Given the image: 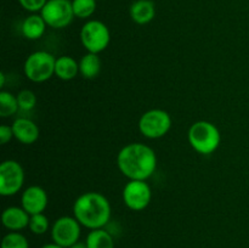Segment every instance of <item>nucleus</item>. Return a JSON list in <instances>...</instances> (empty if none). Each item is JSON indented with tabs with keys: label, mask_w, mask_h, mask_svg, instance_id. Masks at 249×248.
<instances>
[{
	"label": "nucleus",
	"mask_w": 249,
	"mask_h": 248,
	"mask_svg": "<svg viewBox=\"0 0 249 248\" xmlns=\"http://www.w3.org/2000/svg\"><path fill=\"white\" fill-rule=\"evenodd\" d=\"M170 128H172V117L164 109H150L139 119V130L145 138L151 140L165 136Z\"/></svg>",
	"instance_id": "nucleus-6"
},
{
	"label": "nucleus",
	"mask_w": 249,
	"mask_h": 248,
	"mask_svg": "<svg viewBox=\"0 0 249 248\" xmlns=\"http://www.w3.org/2000/svg\"><path fill=\"white\" fill-rule=\"evenodd\" d=\"M24 184L23 167L15 159H6L0 164V195L4 197L18 194Z\"/></svg>",
	"instance_id": "nucleus-8"
},
{
	"label": "nucleus",
	"mask_w": 249,
	"mask_h": 248,
	"mask_svg": "<svg viewBox=\"0 0 249 248\" xmlns=\"http://www.w3.org/2000/svg\"><path fill=\"white\" fill-rule=\"evenodd\" d=\"M17 96V102H18V107L22 111H32L36 105V96L32 90L24 89L21 90Z\"/></svg>",
	"instance_id": "nucleus-23"
},
{
	"label": "nucleus",
	"mask_w": 249,
	"mask_h": 248,
	"mask_svg": "<svg viewBox=\"0 0 249 248\" xmlns=\"http://www.w3.org/2000/svg\"><path fill=\"white\" fill-rule=\"evenodd\" d=\"M123 202L129 209L140 212L147 208L152 199V190L146 180H129L122 192Z\"/></svg>",
	"instance_id": "nucleus-9"
},
{
	"label": "nucleus",
	"mask_w": 249,
	"mask_h": 248,
	"mask_svg": "<svg viewBox=\"0 0 249 248\" xmlns=\"http://www.w3.org/2000/svg\"><path fill=\"white\" fill-rule=\"evenodd\" d=\"M49 203V197L45 190L38 185L27 187L21 196V207L29 214L44 213Z\"/></svg>",
	"instance_id": "nucleus-11"
},
{
	"label": "nucleus",
	"mask_w": 249,
	"mask_h": 248,
	"mask_svg": "<svg viewBox=\"0 0 249 248\" xmlns=\"http://www.w3.org/2000/svg\"><path fill=\"white\" fill-rule=\"evenodd\" d=\"M117 165L129 180H147L156 172L157 156L146 143L131 142L119 151Z\"/></svg>",
	"instance_id": "nucleus-1"
},
{
	"label": "nucleus",
	"mask_w": 249,
	"mask_h": 248,
	"mask_svg": "<svg viewBox=\"0 0 249 248\" xmlns=\"http://www.w3.org/2000/svg\"><path fill=\"white\" fill-rule=\"evenodd\" d=\"M82 233V225L74 216H61L53 221L51 226V238L53 242L70 248L78 242Z\"/></svg>",
	"instance_id": "nucleus-10"
},
{
	"label": "nucleus",
	"mask_w": 249,
	"mask_h": 248,
	"mask_svg": "<svg viewBox=\"0 0 249 248\" xmlns=\"http://www.w3.org/2000/svg\"><path fill=\"white\" fill-rule=\"evenodd\" d=\"M129 12L135 23L147 24L155 18L156 6L151 0H136L131 4Z\"/></svg>",
	"instance_id": "nucleus-14"
},
{
	"label": "nucleus",
	"mask_w": 249,
	"mask_h": 248,
	"mask_svg": "<svg viewBox=\"0 0 249 248\" xmlns=\"http://www.w3.org/2000/svg\"><path fill=\"white\" fill-rule=\"evenodd\" d=\"M40 15L46 24L55 29L70 26L75 17L71 0H48Z\"/></svg>",
	"instance_id": "nucleus-7"
},
{
	"label": "nucleus",
	"mask_w": 249,
	"mask_h": 248,
	"mask_svg": "<svg viewBox=\"0 0 249 248\" xmlns=\"http://www.w3.org/2000/svg\"><path fill=\"white\" fill-rule=\"evenodd\" d=\"M70 248H88V245H87V242H82V241H78V242H75L74 245L71 246Z\"/></svg>",
	"instance_id": "nucleus-26"
},
{
	"label": "nucleus",
	"mask_w": 249,
	"mask_h": 248,
	"mask_svg": "<svg viewBox=\"0 0 249 248\" xmlns=\"http://www.w3.org/2000/svg\"><path fill=\"white\" fill-rule=\"evenodd\" d=\"M31 215L22 207H7L1 213V223L10 231H21L28 228Z\"/></svg>",
	"instance_id": "nucleus-13"
},
{
	"label": "nucleus",
	"mask_w": 249,
	"mask_h": 248,
	"mask_svg": "<svg viewBox=\"0 0 249 248\" xmlns=\"http://www.w3.org/2000/svg\"><path fill=\"white\" fill-rule=\"evenodd\" d=\"M1 248H29V242L19 231H10L2 237Z\"/></svg>",
	"instance_id": "nucleus-21"
},
{
	"label": "nucleus",
	"mask_w": 249,
	"mask_h": 248,
	"mask_svg": "<svg viewBox=\"0 0 249 248\" xmlns=\"http://www.w3.org/2000/svg\"><path fill=\"white\" fill-rule=\"evenodd\" d=\"M40 248H65V247H62V246L57 245V243L55 242H51V243H46V245H44L43 247Z\"/></svg>",
	"instance_id": "nucleus-27"
},
{
	"label": "nucleus",
	"mask_w": 249,
	"mask_h": 248,
	"mask_svg": "<svg viewBox=\"0 0 249 248\" xmlns=\"http://www.w3.org/2000/svg\"><path fill=\"white\" fill-rule=\"evenodd\" d=\"M112 208L106 196L100 192L82 194L73 204V216L89 230L104 229L111 219Z\"/></svg>",
	"instance_id": "nucleus-2"
},
{
	"label": "nucleus",
	"mask_w": 249,
	"mask_h": 248,
	"mask_svg": "<svg viewBox=\"0 0 249 248\" xmlns=\"http://www.w3.org/2000/svg\"><path fill=\"white\" fill-rule=\"evenodd\" d=\"M5 87V74L4 73H0V88Z\"/></svg>",
	"instance_id": "nucleus-28"
},
{
	"label": "nucleus",
	"mask_w": 249,
	"mask_h": 248,
	"mask_svg": "<svg viewBox=\"0 0 249 248\" xmlns=\"http://www.w3.org/2000/svg\"><path fill=\"white\" fill-rule=\"evenodd\" d=\"M187 139L196 152L206 156L215 152L221 142L220 131L215 124L208 121L195 122L190 126Z\"/></svg>",
	"instance_id": "nucleus-3"
},
{
	"label": "nucleus",
	"mask_w": 249,
	"mask_h": 248,
	"mask_svg": "<svg viewBox=\"0 0 249 248\" xmlns=\"http://www.w3.org/2000/svg\"><path fill=\"white\" fill-rule=\"evenodd\" d=\"M28 228L31 230V232L34 233V235H44V233L48 232L49 228H50L48 216L44 213L31 215Z\"/></svg>",
	"instance_id": "nucleus-22"
},
{
	"label": "nucleus",
	"mask_w": 249,
	"mask_h": 248,
	"mask_svg": "<svg viewBox=\"0 0 249 248\" xmlns=\"http://www.w3.org/2000/svg\"><path fill=\"white\" fill-rule=\"evenodd\" d=\"M79 73V62L72 56L63 55L56 58L55 75L61 80H72Z\"/></svg>",
	"instance_id": "nucleus-16"
},
{
	"label": "nucleus",
	"mask_w": 249,
	"mask_h": 248,
	"mask_svg": "<svg viewBox=\"0 0 249 248\" xmlns=\"http://www.w3.org/2000/svg\"><path fill=\"white\" fill-rule=\"evenodd\" d=\"M19 109L16 95L9 91H0V116L2 118L11 117Z\"/></svg>",
	"instance_id": "nucleus-19"
},
{
	"label": "nucleus",
	"mask_w": 249,
	"mask_h": 248,
	"mask_svg": "<svg viewBox=\"0 0 249 248\" xmlns=\"http://www.w3.org/2000/svg\"><path fill=\"white\" fill-rule=\"evenodd\" d=\"M11 126L14 131V138L23 145H32L38 140L40 135L38 125L29 118H24V117L17 118L11 124Z\"/></svg>",
	"instance_id": "nucleus-12"
},
{
	"label": "nucleus",
	"mask_w": 249,
	"mask_h": 248,
	"mask_svg": "<svg viewBox=\"0 0 249 248\" xmlns=\"http://www.w3.org/2000/svg\"><path fill=\"white\" fill-rule=\"evenodd\" d=\"M85 242H87L88 248H114L113 237L105 229L90 230Z\"/></svg>",
	"instance_id": "nucleus-18"
},
{
	"label": "nucleus",
	"mask_w": 249,
	"mask_h": 248,
	"mask_svg": "<svg viewBox=\"0 0 249 248\" xmlns=\"http://www.w3.org/2000/svg\"><path fill=\"white\" fill-rule=\"evenodd\" d=\"M46 26H48V24L44 21L41 15L33 14L29 15L28 17L24 18V21L22 22L21 31L26 39H29V40H36V39L41 38L43 34L45 33Z\"/></svg>",
	"instance_id": "nucleus-15"
},
{
	"label": "nucleus",
	"mask_w": 249,
	"mask_h": 248,
	"mask_svg": "<svg viewBox=\"0 0 249 248\" xmlns=\"http://www.w3.org/2000/svg\"><path fill=\"white\" fill-rule=\"evenodd\" d=\"M14 138V131H12L11 125H1L0 126V143L1 145H6L9 141L12 140Z\"/></svg>",
	"instance_id": "nucleus-25"
},
{
	"label": "nucleus",
	"mask_w": 249,
	"mask_h": 248,
	"mask_svg": "<svg viewBox=\"0 0 249 248\" xmlns=\"http://www.w3.org/2000/svg\"><path fill=\"white\" fill-rule=\"evenodd\" d=\"M101 66L99 53H87L79 61V73L85 79H95L101 72Z\"/></svg>",
	"instance_id": "nucleus-17"
},
{
	"label": "nucleus",
	"mask_w": 249,
	"mask_h": 248,
	"mask_svg": "<svg viewBox=\"0 0 249 248\" xmlns=\"http://www.w3.org/2000/svg\"><path fill=\"white\" fill-rule=\"evenodd\" d=\"M19 5L29 12H38L43 10L48 0H18Z\"/></svg>",
	"instance_id": "nucleus-24"
},
{
	"label": "nucleus",
	"mask_w": 249,
	"mask_h": 248,
	"mask_svg": "<svg viewBox=\"0 0 249 248\" xmlns=\"http://www.w3.org/2000/svg\"><path fill=\"white\" fill-rule=\"evenodd\" d=\"M55 63L53 53L44 50L34 51L24 61V75L33 83L46 82L55 74Z\"/></svg>",
	"instance_id": "nucleus-4"
},
{
	"label": "nucleus",
	"mask_w": 249,
	"mask_h": 248,
	"mask_svg": "<svg viewBox=\"0 0 249 248\" xmlns=\"http://www.w3.org/2000/svg\"><path fill=\"white\" fill-rule=\"evenodd\" d=\"M80 41L88 53H102L106 50L111 41L108 27L101 21L90 19L80 29Z\"/></svg>",
	"instance_id": "nucleus-5"
},
{
	"label": "nucleus",
	"mask_w": 249,
	"mask_h": 248,
	"mask_svg": "<svg viewBox=\"0 0 249 248\" xmlns=\"http://www.w3.org/2000/svg\"><path fill=\"white\" fill-rule=\"evenodd\" d=\"M97 0H72L74 16L78 18H89L96 11Z\"/></svg>",
	"instance_id": "nucleus-20"
}]
</instances>
